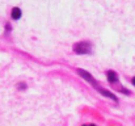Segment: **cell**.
Listing matches in <instances>:
<instances>
[{"label": "cell", "instance_id": "1", "mask_svg": "<svg viewBox=\"0 0 135 126\" xmlns=\"http://www.w3.org/2000/svg\"><path fill=\"white\" fill-rule=\"evenodd\" d=\"M78 72H79V75H80V76H83L85 80H88V82H89V83L92 84V85H93V87H94V88H96V89L101 93V95H104L105 97H109V99H112V100L117 101V97H115L113 93H110V92L105 91L102 87H100V85H98V83H97V82H96L92 76H90V74L88 72V71H84V70H78Z\"/></svg>", "mask_w": 135, "mask_h": 126}, {"label": "cell", "instance_id": "2", "mask_svg": "<svg viewBox=\"0 0 135 126\" xmlns=\"http://www.w3.org/2000/svg\"><path fill=\"white\" fill-rule=\"evenodd\" d=\"M72 50L76 54H89L90 51H92V45L87 41L78 42V43H75L72 46Z\"/></svg>", "mask_w": 135, "mask_h": 126}, {"label": "cell", "instance_id": "3", "mask_svg": "<svg viewBox=\"0 0 135 126\" xmlns=\"http://www.w3.org/2000/svg\"><path fill=\"white\" fill-rule=\"evenodd\" d=\"M11 16H12V18H13V20H20V17H21V9H20V8H17V7H15V8L12 9Z\"/></svg>", "mask_w": 135, "mask_h": 126}, {"label": "cell", "instance_id": "4", "mask_svg": "<svg viewBox=\"0 0 135 126\" xmlns=\"http://www.w3.org/2000/svg\"><path fill=\"white\" fill-rule=\"evenodd\" d=\"M131 83H133V84H134V85H135V76H134V78H133V79H131Z\"/></svg>", "mask_w": 135, "mask_h": 126}]
</instances>
